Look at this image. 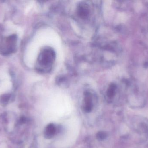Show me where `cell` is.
<instances>
[{"label": "cell", "instance_id": "4", "mask_svg": "<svg viewBox=\"0 0 148 148\" xmlns=\"http://www.w3.org/2000/svg\"><path fill=\"white\" fill-rule=\"evenodd\" d=\"M85 108L86 112H90L92 109V102L91 98L89 94H87L85 98Z\"/></svg>", "mask_w": 148, "mask_h": 148}, {"label": "cell", "instance_id": "2", "mask_svg": "<svg viewBox=\"0 0 148 148\" xmlns=\"http://www.w3.org/2000/svg\"><path fill=\"white\" fill-rule=\"evenodd\" d=\"M78 13L81 18L84 19L86 18L89 14L88 6L85 3L80 4L78 7Z\"/></svg>", "mask_w": 148, "mask_h": 148}, {"label": "cell", "instance_id": "1", "mask_svg": "<svg viewBox=\"0 0 148 148\" xmlns=\"http://www.w3.org/2000/svg\"><path fill=\"white\" fill-rule=\"evenodd\" d=\"M56 59V54L52 48L46 47L42 50L38 58V63L42 70L48 71L50 70Z\"/></svg>", "mask_w": 148, "mask_h": 148}, {"label": "cell", "instance_id": "3", "mask_svg": "<svg viewBox=\"0 0 148 148\" xmlns=\"http://www.w3.org/2000/svg\"><path fill=\"white\" fill-rule=\"evenodd\" d=\"M56 132V128L54 125L51 124L49 125L46 129L45 135L46 137L50 138L54 135Z\"/></svg>", "mask_w": 148, "mask_h": 148}, {"label": "cell", "instance_id": "5", "mask_svg": "<svg viewBox=\"0 0 148 148\" xmlns=\"http://www.w3.org/2000/svg\"><path fill=\"white\" fill-rule=\"evenodd\" d=\"M115 87L113 85H112L109 88L108 90V96H112L114 91Z\"/></svg>", "mask_w": 148, "mask_h": 148}]
</instances>
